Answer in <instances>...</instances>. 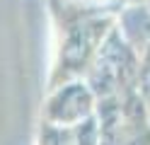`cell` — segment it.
<instances>
[{
    "label": "cell",
    "instance_id": "1",
    "mask_svg": "<svg viewBox=\"0 0 150 145\" xmlns=\"http://www.w3.org/2000/svg\"><path fill=\"white\" fill-rule=\"evenodd\" d=\"M131 70V51L116 29H109L92 56V80L87 82L95 94H111L124 85Z\"/></svg>",
    "mask_w": 150,
    "mask_h": 145
},
{
    "label": "cell",
    "instance_id": "2",
    "mask_svg": "<svg viewBox=\"0 0 150 145\" xmlns=\"http://www.w3.org/2000/svg\"><path fill=\"white\" fill-rule=\"evenodd\" d=\"M111 29L109 17H85L68 27L65 41L61 48V70L63 77H70L73 73H80L87 63H92V56L99 48L102 39Z\"/></svg>",
    "mask_w": 150,
    "mask_h": 145
},
{
    "label": "cell",
    "instance_id": "3",
    "mask_svg": "<svg viewBox=\"0 0 150 145\" xmlns=\"http://www.w3.org/2000/svg\"><path fill=\"white\" fill-rule=\"evenodd\" d=\"M95 116V92L82 80H68L51 92L44 106V119L56 128H73Z\"/></svg>",
    "mask_w": 150,
    "mask_h": 145
},
{
    "label": "cell",
    "instance_id": "4",
    "mask_svg": "<svg viewBox=\"0 0 150 145\" xmlns=\"http://www.w3.org/2000/svg\"><path fill=\"white\" fill-rule=\"evenodd\" d=\"M140 92H143V99L150 106V44L145 46V53H143V61H140Z\"/></svg>",
    "mask_w": 150,
    "mask_h": 145
},
{
    "label": "cell",
    "instance_id": "5",
    "mask_svg": "<svg viewBox=\"0 0 150 145\" xmlns=\"http://www.w3.org/2000/svg\"><path fill=\"white\" fill-rule=\"evenodd\" d=\"M97 3H107V0H97Z\"/></svg>",
    "mask_w": 150,
    "mask_h": 145
},
{
    "label": "cell",
    "instance_id": "6",
    "mask_svg": "<svg viewBox=\"0 0 150 145\" xmlns=\"http://www.w3.org/2000/svg\"><path fill=\"white\" fill-rule=\"evenodd\" d=\"M148 7H150V0H148Z\"/></svg>",
    "mask_w": 150,
    "mask_h": 145
}]
</instances>
